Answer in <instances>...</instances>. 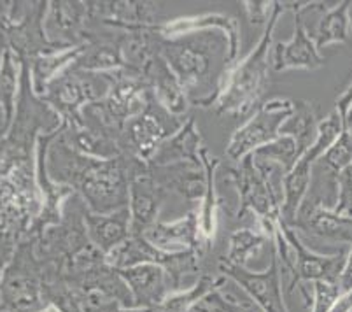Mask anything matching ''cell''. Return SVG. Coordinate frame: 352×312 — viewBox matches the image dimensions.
Returning <instances> with one entry per match:
<instances>
[{"mask_svg": "<svg viewBox=\"0 0 352 312\" xmlns=\"http://www.w3.org/2000/svg\"><path fill=\"white\" fill-rule=\"evenodd\" d=\"M147 170L168 195H179L191 209L200 207L207 191V172L204 163L175 162L166 165H147Z\"/></svg>", "mask_w": 352, "mask_h": 312, "instance_id": "4fadbf2b", "label": "cell"}, {"mask_svg": "<svg viewBox=\"0 0 352 312\" xmlns=\"http://www.w3.org/2000/svg\"><path fill=\"white\" fill-rule=\"evenodd\" d=\"M338 286H340L342 293H347V291H351L352 289V246H351V251L347 253V260H345V267L344 270H342Z\"/></svg>", "mask_w": 352, "mask_h": 312, "instance_id": "f546056e", "label": "cell"}, {"mask_svg": "<svg viewBox=\"0 0 352 312\" xmlns=\"http://www.w3.org/2000/svg\"><path fill=\"white\" fill-rule=\"evenodd\" d=\"M210 302L221 309L223 312H265L259 307L244 289L239 288L233 281L226 279V282L209 295Z\"/></svg>", "mask_w": 352, "mask_h": 312, "instance_id": "484cf974", "label": "cell"}, {"mask_svg": "<svg viewBox=\"0 0 352 312\" xmlns=\"http://www.w3.org/2000/svg\"><path fill=\"white\" fill-rule=\"evenodd\" d=\"M62 134L51 143V179L72 188L95 214L126 209L130 183L135 176L146 172L147 163L128 154L111 160L94 158L70 147Z\"/></svg>", "mask_w": 352, "mask_h": 312, "instance_id": "6da1fadb", "label": "cell"}, {"mask_svg": "<svg viewBox=\"0 0 352 312\" xmlns=\"http://www.w3.org/2000/svg\"><path fill=\"white\" fill-rule=\"evenodd\" d=\"M201 147H204V141H201V134L197 127V120L193 116H188L181 130L158 147L147 165H166V163L175 162L201 163Z\"/></svg>", "mask_w": 352, "mask_h": 312, "instance_id": "d6986e66", "label": "cell"}, {"mask_svg": "<svg viewBox=\"0 0 352 312\" xmlns=\"http://www.w3.org/2000/svg\"><path fill=\"white\" fill-rule=\"evenodd\" d=\"M200 30H219L228 37L230 44V60L232 63L236 62L240 48V30L239 21L228 14L221 12H209V14L193 16V18H177L172 21H163L162 25H156L155 32L160 37L172 39L179 35H186L191 32Z\"/></svg>", "mask_w": 352, "mask_h": 312, "instance_id": "2e32d148", "label": "cell"}, {"mask_svg": "<svg viewBox=\"0 0 352 312\" xmlns=\"http://www.w3.org/2000/svg\"><path fill=\"white\" fill-rule=\"evenodd\" d=\"M294 112V101L272 98L259 105L242 127L232 135L226 156L232 163H239L259 147L268 146L280 137L284 123Z\"/></svg>", "mask_w": 352, "mask_h": 312, "instance_id": "52a82bcc", "label": "cell"}, {"mask_svg": "<svg viewBox=\"0 0 352 312\" xmlns=\"http://www.w3.org/2000/svg\"><path fill=\"white\" fill-rule=\"evenodd\" d=\"M274 240L259 227H239L230 230L223 258L236 267H248V262L259 253L265 244Z\"/></svg>", "mask_w": 352, "mask_h": 312, "instance_id": "7402d4cb", "label": "cell"}, {"mask_svg": "<svg viewBox=\"0 0 352 312\" xmlns=\"http://www.w3.org/2000/svg\"><path fill=\"white\" fill-rule=\"evenodd\" d=\"M244 9L248 12V18L254 25H267L272 11H274V2H244Z\"/></svg>", "mask_w": 352, "mask_h": 312, "instance_id": "f1b7e54d", "label": "cell"}, {"mask_svg": "<svg viewBox=\"0 0 352 312\" xmlns=\"http://www.w3.org/2000/svg\"><path fill=\"white\" fill-rule=\"evenodd\" d=\"M225 275L221 274H204L198 278L197 282L186 289L175 291L166 297V300L155 309L156 312H193V309L200 304L201 300H206L209 295H212L216 289L226 282Z\"/></svg>", "mask_w": 352, "mask_h": 312, "instance_id": "44dd1931", "label": "cell"}, {"mask_svg": "<svg viewBox=\"0 0 352 312\" xmlns=\"http://www.w3.org/2000/svg\"><path fill=\"white\" fill-rule=\"evenodd\" d=\"M217 272L244 289L265 312H289L284 302L283 272L274 242H270V265L261 272H252L248 267L232 265L223 258V255L217 260Z\"/></svg>", "mask_w": 352, "mask_h": 312, "instance_id": "9c48e42d", "label": "cell"}, {"mask_svg": "<svg viewBox=\"0 0 352 312\" xmlns=\"http://www.w3.org/2000/svg\"><path fill=\"white\" fill-rule=\"evenodd\" d=\"M118 272L132 293L135 309L155 311L172 293L170 281L165 269L155 263H142V265L130 267Z\"/></svg>", "mask_w": 352, "mask_h": 312, "instance_id": "9a60e30c", "label": "cell"}, {"mask_svg": "<svg viewBox=\"0 0 352 312\" xmlns=\"http://www.w3.org/2000/svg\"><path fill=\"white\" fill-rule=\"evenodd\" d=\"M333 211L344 218H352V163L337 176V202Z\"/></svg>", "mask_w": 352, "mask_h": 312, "instance_id": "83f0119b", "label": "cell"}, {"mask_svg": "<svg viewBox=\"0 0 352 312\" xmlns=\"http://www.w3.org/2000/svg\"><path fill=\"white\" fill-rule=\"evenodd\" d=\"M340 295V286L337 282H314L310 312H329Z\"/></svg>", "mask_w": 352, "mask_h": 312, "instance_id": "4316f807", "label": "cell"}, {"mask_svg": "<svg viewBox=\"0 0 352 312\" xmlns=\"http://www.w3.org/2000/svg\"><path fill=\"white\" fill-rule=\"evenodd\" d=\"M144 239L160 251L165 253H182V251H198L200 255L209 256L214 247H207L200 237V220L198 209H190L175 221L158 220L153 227L147 228L142 236Z\"/></svg>", "mask_w": 352, "mask_h": 312, "instance_id": "7c38bea8", "label": "cell"}, {"mask_svg": "<svg viewBox=\"0 0 352 312\" xmlns=\"http://www.w3.org/2000/svg\"><path fill=\"white\" fill-rule=\"evenodd\" d=\"M274 244L280 272L289 278L287 293L298 291L303 284H314L319 281L338 284L340 281L342 270L347 260L345 251H337L333 255L316 253L307 247L300 239V233H296V230L283 220L275 231Z\"/></svg>", "mask_w": 352, "mask_h": 312, "instance_id": "277c9868", "label": "cell"}, {"mask_svg": "<svg viewBox=\"0 0 352 312\" xmlns=\"http://www.w3.org/2000/svg\"><path fill=\"white\" fill-rule=\"evenodd\" d=\"M289 11L287 2H274V11L265 25V32L254 50L240 62L232 63L223 76L219 93L212 105L216 116H232L244 120L263 104L265 92L268 86V69L272 51V35L279 23L283 12Z\"/></svg>", "mask_w": 352, "mask_h": 312, "instance_id": "3957f363", "label": "cell"}, {"mask_svg": "<svg viewBox=\"0 0 352 312\" xmlns=\"http://www.w3.org/2000/svg\"><path fill=\"white\" fill-rule=\"evenodd\" d=\"M351 312H352V311H351Z\"/></svg>", "mask_w": 352, "mask_h": 312, "instance_id": "1f68e13d", "label": "cell"}, {"mask_svg": "<svg viewBox=\"0 0 352 312\" xmlns=\"http://www.w3.org/2000/svg\"><path fill=\"white\" fill-rule=\"evenodd\" d=\"M142 79L149 85L155 98L166 111L172 112L174 116H179V118H184L188 107H190V101H188L181 83L170 70V67L166 65L162 54H158L147 65V69L142 74Z\"/></svg>", "mask_w": 352, "mask_h": 312, "instance_id": "e0dca14e", "label": "cell"}, {"mask_svg": "<svg viewBox=\"0 0 352 312\" xmlns=\"http://www.w3.org/2000/svg\"><path fill=\"white\" fill-rule=\"evenodd\" d=\"M349 4L351 2H338L322 12L314 34V43L319 51L329 44H345L349 41Z\"/></svg>", "mask_w": 352, "mask_h": 312, "instance_id": "603a6c76", "label": "cell"}, {"mask_svg": "<svg viewBox=\"0 0 352 312\" xmlns=\"http://www.w3.org/2000/svg\"><path fill=\"white\" fill-rule=\"evenodd\" d=\"M111 83V72H86L67 67L47 85L46 98L62 121L74 125L81 121V111L86 105L104 101Z\"/></svg>", "mask_w": 352, "mask_h": 312, "instance_id": "5b68a950", "label": "cell"}, {"mask_svg": "<svg viewBox=\"0 0 352 312\" xmlns=\"http://www.w3.org/2000/svg\"><path fill=\"white\" fill-rule=\"evenodd\" d=\"M349 25H351V30H352V2L349 4Z\"/></svg>", "mask_w": 352, "mask_h": 312, "instance_id": "4dcf8cb0", "label": "cell"}, {"mask_svg": "<svg viewBox=\"0 0 352 312\" xmlns=\"http://www.w3.org/2000/svg\"><path fill=\"white\" fill-rule=\"evenodd\" d=\"M287 4H289V11H293L296 16L294 32L287 43H277L272 50V69L275 72H284L291 69H321L326 65V58L316 48V43L307 32L305 21H303V11L309 2H287Z\"/></svg>", "mask_w": 352, "mask_h": 312, "instance_id": "8fae6325", "label": "cell"}, {"mask_svg": "<svg viewBox=\"0 0 352 312\" xmlns=\"http://www.w3.org/2000/svg\"><path fill=\"white\" fill-rule=\"evenodd\" d=\"M158 50L181 83L190 105L212 109L223 76L232 65L228 37L219 30L191 32L172 39L158 35Z\"/></svg>", "mask_w": 352, "mask_h": 312, "instance_id": "7a4b0ae2", "label": "cell"}, {"mask_svg": "<svg viewBox=\"0 0 352 312\" xmlns=\"http://www.w3.org/2000/svg\"><path fill=\"white\" fill-rule=\"evenodd\" d=\"M291 228L296 233L321 240L326 244H351L352 246V218H344L333 211L322 195L314 188L300 205Z\"/></svg>", "mask_w": 352, "mask_h": 312, "instance_id": "30bf717a", "label": "cell"}, {"mask_svg": "<svg viewBox=\"0 0 352 312\" xmlns=\"http://www.w3.org/2000/svg\"><path fill=\"white\" fill-rule=\"evenodd\" d=\"M342 134V118L337 111H333L328 118L319 121L318 135L312 146L305 151L294 163L293 169L284 178V202H283V221L286 225H293L296 212L302 205L303 198L310 189L312 183V170L322 154L333 146V143Z\"/></svg>", "mask_w": 352, "mask_h": 312, "instance_id": "ba28073f", "label": "cell"}, {"mask_svg": "<svg viewBox=\"0 0 352 312\" xmlns=\"http://www.w3.org/2000/svg\"><path fill=\"white\" fill-rule=\"evenodd\" d=\"M302 151H300L298 143L294 139L293 135L280 134V137L275 143L268 144V146L259 147L252 153V156L258 160H265V162L277 163V165L283 167L286 170V174L293 169V165L298 162V158L302 156Z\"/></svg>", "mask_w": 352, "mask_h": 312, "instance_id": "d4e9b609", "label": "cell"}, {"mask_svg": "<svg viewBox=\"0 0 352 312\" xmlns=\"http://www.w3.org/2000/svg\"><path fill=\"white\" fill-rule=\"evenodd\" d=\"M168 197V191L153 179L149 170L135 176L128 189L130 236L140 237L147 228L153 227L160 220V212Z\"/></svg>", "mask_w": 352, "mask_h": 312, "instance_id": "5bb4252c", "label": "cell"}, {"mask_svg": "<svg viewBox=\"0 0 352 312\" xmlns=\"http://www.w3.org/2000/svg\"><path fill=\"white\" fill-rule=\"evenodd\" d=\"M51 21L54 30V44L60 48H78L86 44L88 32V8L86 2H54Z\"/></svg>", "mask_w": 352, "mask_h": 312, "instance_id": "ffe728a7", "label": "cell"}, {"mask_svg": "<svg viewBox=\"0 0 352 312\" xmlns=\"http://www.w3.org/2000/svg\"><path fill=\"white\" fill-rule=\"evenodd\" d=\"M318 109L312 102L307 101H294V112L289 120L284 123L280 134L293 135L296 143H298L300 151L305 153L312 143L316 141L318 135Z\"/></svg>", "mask_w": 352, "mask_h": 312, "instance_id": "cb8c5ba5", "label": "cell"}, {"mask_svg": "<svg viewBox=\"0 0 352 312\" xmlns=\"http://www.w3.org/2000/svg\"><path fill=\"white\" fill-rule=\"evenodd\" d=\"M188 118H179L166 111L156 98L135 118L128 120L120 137L121 154H128L149 163L158 147L177 134Z\"/></svg>", "mask_w": 352, "mask_h": 312, "instance_id": "8992f818", "label": "cell"}, {"mask_svg": "<svg viewBox=\"0 0 352 312\" xmlns=\"http://www.w3.org/2000/svg\"><path fill=\"white\" fill-rule=\"evenodd\" d=\"M85 223L89 240L104 253L105 256L118 246L130 239V211L121 209L109 214H95L85 209Z\"/></svg>", "mask_w": 352, "mask_h": 312, "instance_id": "ac0fdd59", "label": "cell"}]
</instances>
